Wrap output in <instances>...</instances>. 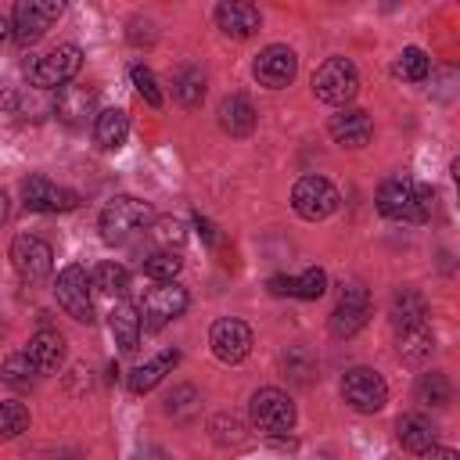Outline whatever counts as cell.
Returning a JSON list of instances; mask_svg holds the SVG:
<instances>
[{"mask_svg": "<svg viewBox=\"0 0 460 460\" xmlns=\"http://www.w3.org/2000/svg\"><path fill=\"white\" fill-rule=\"evenodd\" d=\"M435 352V334L428 323H413V327H399V356L406 363H424Z\"/></svg>", "mask_w": 460, "mask_h": 460, "instance_id": "d4e9b609", "label": "cell"}, {"mask_svg": "<svg viewBox=\"0 0 460 460\" xmlns=\"http://www.w3.org/2000/svg\"><path fill=\"white\" fill-rule=\"evenodd\" d=\"M212 431H216V438H219V442H234V446L244 438V435H241V420H237V417H216V420H212Z\"/></svg>", "mask_w": 460, "mask_h": 460, "instance_id": "8d00e7d4", "label": "cell"}, {"mask_svg": "<svg viewBox=\"0 0 460 460\" xmlns=\"http://www.w3.org/2000/svg\"><path fill=\"white\" fill-rule=\"evenodd\" d=\"M420 456H424V460H460V453L449 449V446H431V449H424Z\"/></svg>", "mask_w": 460, "mask_h": 460, "instance_id": "ab89813d", "label": "cell"}, {"mask_svg": "<svg viewBox=\"0 0 460 460\" xmlns=\"http://www.w3.org/2000/svg\"><path fill=\"white\" fill-rule=\"evenodd\" d=\"M327 133H331L334 144H341V147H363V144L374 137V126H370L367 111H359V108H345V111L331 115Z\"/></svg>", "mask_w": 460, "mask_h": 460, "instance_id": "ac0fdd59", "label": "cell"}, {"mask_svg": "<svg viewBox=\"0 0 460 460\" xmlns=\"http://www.w3.org/2000/svg\"><path fill=\"white\" fill-rule=\"evenodd\" d=\"M341 395H345V402H349L352 410H359V413H377V410L385 406V399H388V385H385V377H381L377 370H370V367H352V370L341 377Z\"/></svg>", "mask_w": 460, "mask_h": 460, "instance_id": "ba28073f", "label": "cell"}, {"mask_svg": "<svg viewBox=\"0 0 460 460\" xmlns=\"http://www.w3.org/2000/svg\"><path fill=\"white\" fill-rule=\"evenodd\" d=\"M183 309H187V291L176 284V280H162V284H155L147 295H144V302H140V327H147V331H158V327H165L169 320H176V316H183Z\"/></svg>", "mask_w": 460, "mask_h": 460, "instance_id": "8992f818", "label": "cell"}, {"mask_svg": "<svg viewBox=\"0 0 460 460\" xmlns=\"http://www.w3.org/2000/svg\"><path fill=\"white\" fill-rule=\"evenodd\" d=\"M93 108H97V97L86 86H61L54 97V115L68 126H86L90 119H97Z\"/></svg>", "mask_w": 460, "mask_h": 460, "instance_id": "e0dca14e", "label": "cell"}, {"mask_svg": "<svg viewBox=\"0 0 460 460\" xmlns=\"http://www.w3.org/2000/svg\"><path fill=\"white\" fill-rule=\"evenodd\" d=\"M90 288H97L101 295H122L129 288V273L119 262H101L90 277Z\"/></svg>", "mask_w": 460, "mask_h": 460, "instance_id": "83f0119b", "label": "cell"}, {"mask_svg": "<svg viewBox=\"0 0 460 460\" xmlns=\"http://www.w3.org/2000/svg\"><path fill=\"white\" fill-rule=\"evenodd\" d=\"M428 316V302L417 288H399L395 298H392V320L395 327H413V323H424Z\"/></svg>", "mask_w": 460, "mask_h": 460, "instance_id": "484cf974", "label": "cell"}, {"mask_svg": "<svg viewBox=\"0 0 460 460\" xmlns=\"http://www.w3.org/2000/svg\"><path fill=\"white\" fill-rule=\"evenodd\" d=\"M255 122H259V111L252 108L248 97L234 93V97H226V101L219 104V126H223L230 137H248V133L255 129Z\"/></svg>", "mask_w": 460, "mask_h": 460, "instance_id": "44dd1931", "label": "cell"}, {"mask_svg": "<svg viewBox=\"0 0 460 460\" xmlns=\"http://www.w3.org/2000/svg\"><path fill=\"white\" fill-rule=\"evenodd\" d=\"M194 226H198V234H201V241H205V244H216V241H219L216 226H212L205 216H194Z\"/></svg>", "mask_w": 460, "mask_h": 460, "instance_id": "f35d334b", "label": "cell"}, {"mask_svg": "<svg viewBox=\"0 0 460 460\" xmlns=\"http://www.w3.org/2000/svg\"><path fill=\"white\" fill-rule=\"evenodd\" d=\"M190 395H194V388H176V392L169 395V406H165V410L176 413V417H187V413L194 410V402H183V399H190Z\"/></svg>", "mask_w": 460, "mask_h": 460, "instance_id": "74e56055", "label": "cell"}, {"mask_svg": "<svg viewBox=\"0 0 460 460\" xmlns=\"http://www.w3.org/2000/svg\"><path fill=\"white\" fill-rule=\"evenodd\" d=\"M172 93L183 108H198L205 101V72L198 65H183L172 79Z\"/></svg>", "mask_w": 460, "mask_h": 460, "instance_id": "4316f807", "label": "cell"}, {"mask_svg": "<svg viewBox=\"0 0 460 460\" xmlns=\"http://www.w3.org/2000/svg\"><path fill=\"white\" fill-rule=\"evenodd\" d=\"M4 219H7V194L0 190V223H4Z\"/></svg>", "mask_w": 460, "mask_h": 460, "instance_id": "b9f144b4", "label": "cell"}, {"mask_svg": "<svg viewBox=\"0 0 460 460\" xmlns=\"http://www.w3.org/2000/svg\"><path fill=\"white\" fill-rule=\"evenodd\" d=\"M0 377L11 385V388H32V381H36V367L29 363V356L25 352H14V356H7L4 359V367H0Z\"/></svg>", "mask_w": 460, "mask_h": 460, "instance_id": "f546056e", "label": "cell"}, {"mask_svg": "<svg viewBox=\"0 0 460 460\" xmlns=\"http://www.w3.org/2000/svg\"><path fill=\"white\" fill-rule=\"evenodd\" d=\"M29 428V410L22 402H0V442L18 438Z\"/></svg>", "mask_w": 460, "mask_h": 460, "instance_id": "1f68e13d", "label": "cell"}, {"mask_svg": "<svg viewBox=\"0 0 460 460\" xmlns=\"http://www.w3.org/2000/svg\"><path fill=\"white\" fill-rule=\"evenodd\" d=\"M7 32H11V22H7V18H4V14H0V40H4V36H7Z\"/></svg>", "mask_w": 460, "mask_h": 460, "instance_id": "7bdbcfd3", "label": "cell"}, {"mask_svg": "<svg viewBox=\"0 0 460 460\" xmlns=\"http://www.w3.org/2000/svg\"><path fill=\"white\" fill-rule=\"evenodd\" d=\"M180 363V352L176 349H165V352H158L155 359H147L144 367H137L133 374H129V392L133 395H144V392H151L172 367Z\"/></svg>", "mask_w": 460, "mask_h": 460, "instance_id": "7402d4cb", "label": "cell"}, {"mask_svg": "<svg viewBox=\"0 0 460 460\" xmlns=\"http://www.w3.org/2000/svg\"><path fill=\"white\" fill-rule=\"evenodd\" d=\"M11 266L18 270L22 280H43L54 270V252L43 237L36 234H22L11 244Z\"/></svg>", "mask_w": 460, "mask_h": 460, "instance_id": "8fae6325", "label": "cell"}, {"mask_svg": "<svg viewBox=\"0 0 460 460\" xmlns=\"http://www.w3.org/2000/svg\"><path fill=\"white\" fill-rule=\"evenodd\" d=\"M435 208V190L428 183H417L410 176H392L377 190V212L388 219H410L424 223Z\"/></svg>", "mask_w": 460, "mask_h": 460, "instance_id": "6da1fadb", "label": "cell"}, {"mask_svg": "<svg viewBox=\"0 0 460 460\" xmlns=\"http://www.w3.org/2000/svg\"><path fill=\"white\" fill-rule=\"evenodd\" d=\"M93 137H97V144H101L104 151H119V147L126 144V137H129V119H126V111H119V108L97 111V119H93Z\"/></svg>", "mask_w": 460, "mask_h": 460, "instance_id": "cb8c5ba5", "label": "cell"}, {"mask_svg": "<svg viewBox=\"0 0 460 460\" xmlns=\"http://www.w3.org/2000/svg\"><path fill=\"white\" fill-rule=\"evenodd\" d=\"M151 237L162 244V252H172L187 241V226L176 216H158V219H151Z\"/></svg>", "mask_w": 460, "mask_h": 460, "instance_id": "f1b7e54d", "label": "cell"}, {"mask_svg": "<svg viewBox=\"0 0 460 460\" xmlns=\"http://www.w3.org/2000/svg\"><path fill=\"white\" fill-rule=\"evenodd\" d=\"M183 270V259L176 255V252H155V255H147L144 259V273L151 277V280H172L176 273Z\"/></svg>", "mask_w": 460, "mask_h": 460, "instance_id": "d6a6232c", "label": "cell"}, {"mask_svg": "<svg viewBox=\"0 0 460 460\" xmlns=\"http://www.w3.org/2000/svg\"><path fill=\"white\" fill-rule=\"evenodd\" d=\"M151 223V205L140 201V198H129V194H119L104 205L101 212V237L108 244H122L129 241L137 230H144Z\"/></svg>", "mask_w": 460, "mask_h": 460, "instance_id": "7a4b0ae2", "label": "cell"}, {"mask_svg": "<svg viewBox=\"0 0 460 460\" xmlns=\"http://www.w3.org/2000/svg\"><path fill=\"white\" fill-rule=\"evenodd\" d=\"M216 25L234 40H248L259 29V7L244 0H223L216 7Z\"/></svg>", "mask_w": 460, "mask_h": 460, "instance_id": "d6986e66", "label": "cell"}, {"mask_svg": "<svg viewBox=\"0 0 460 460\" xmlns=\"http://www.w3.org/2000/svg\"><path fill=\"white\" fill-rule=\"evenodd\" d=\"M323 291H327V273H323L320 266L305 270V273H302V277H295V284H291V295H295V298H305V302L320 298Z\"/></svg>", "mask_w": 460, "mask_h": 460, "instance_id": "e575fe53", "label": "cell"}, {"mask_svg": "<svg viewBox=\"0 0 460 460\" xmlns=\"http://www.w3.org/2000/svg\"><path fill=\"white\" fill-rule=\"evenodd\" d=\"M54 295H58V305H61L72 320H79V323H90V320H93L90 280H86V270H83V266H65V270L58 273Z\"/></svg>", "mask_w": 460, "mask_h": 460, "instance_id": "30bf717a", "label": "cell"}, {"mask_svg": "<svg viewBox=\"0 0 460 460\" xmlns=\"http://www.w3.org/2000/svg\"><path fill=\"white\" fill-rule=\"evenodd\" d=\"M61 4L58 0H18L14 4V18H11V36L18 47H32L36 40H43V32L61 18Z\"/></svg>", "mask_w": 460, "mask_h": 460, "instance_id": "5b68a950", "label": "cell"}, {"mask_svg": "<svg viewBox=\"0 0 460 460\" xmlns=\"http://www.w3.org/2000/svg\"><path fill=\"white\" fill-rule=\"evenodd\" d=\"M208 345H212V352H216L219 363H241V359L252 352V327H248L244 320L223 316V320L212 323Z\"/></svg>", "mask_w": 460, "mask_h": 460, "instance_id": "4fadbf2b", "label": "cell"}, {"mask_svg": "<svg viewBox=\"0 0 460 460\" xmlns=\"http://www.w3.org/2000/svg\"><path fill=\"white\" fill-rule=\"evenodd\" d=\"M252 420L266 435H288L295 428V402L280 388H259L252 395Z\"/></svg>", "mask_w": 460, "mask_h": 460, "instance_id": "52a82bcc", "label": "cell"}, {"mask_svg": "<svg viewBox=\"0 0 460 460\" xmlns=\"http://www.w3.org/2000/svg\"><path fill=\"white\" fill-rule=\"evenodd\" d=\"M428 68H431V61H428V54L420 47H406L399 54V61H395V75L406 79V83H420L428 75Z\"/></svg>", "mask_w": 460, "mask_h": 460, "instance_id": "4dcf8cb0", "label": "cell"}, {"mask_svg": "<svg viewBox=\"0 0 460 460\" xmlns=\"http://www.w3.org/2000/svg\"><path fill=\"white\" fill-rule=\"evenodd\" d=\"M129 75H133L137 93H140L151 108H158V104H162V90H158V83H155V72H151V68H144V65H133V68H129Z\"/></svg>", "mask_w": 460, "mask_h": 460, "instance_id": "d590c367", "label": "cell"}, {"mask_svg": "<svg viewBox=\"0 0 460 460\" xmlns=\"http://www.w3.org/2000/svg\"><path fill=\"white\" fill-rule=\"evenodd\" d=\"M22 198H25V208L32 212H68L79 205V194L47 180V176H29L22 183Z\"/></svg>", "mask_w": 460, "mask_h": 460, "instance_id": "5bb4252c", "label": "cell"}, {"mask_svg": "<svg viewBox=\"0 0 460 460\" xmlns=\"http://www.w3.org/2000/svg\"><path fill=\"white\" fill-rule=\"evenodd\" d=\"M417 402H424V406H446L449 402V381H446V374H424L417 381Z\"/></svg>", "mask_w": 460, "mask_h": 460, "instance_id": "836d02e7", "label": "cell"}, {"mask_svg": "<svg viewBox=\"0 0 460 460\" xmlns=\"http://www.w3.org/2000/svg\"><path fill=\"white\" fill-rule=\"evenodd\" d=\"M291 205H295V212L302 219L316 223V219H327L338 208V190L323 176H302L295 183V190H291Z\"/></svg>", "mask_w": 460, "mask_h": 460, "instance_id": "9c48e42d", "label": "cell"}, {"mask_svg": "<svg viewBox=\"0 0 460 460\" xmlns=\"http://www.w3.org/2000/svg\"><path fill=\"white\" fill-rule=\"evenodd\" d=\"M108 327H111V338H115V345L122 349V352H137V345H140V313H137V305H129V302H119L111 313H108Z\"/></svg>", "mask_w": 460, "mask_h": 460, "instance_id": "ffe728a7", "label": "cell"}, {"mask_svg": "<svg viewBox=\"0 0 460 460\" xmlns=\"http://www.w3.org/2000/svg\"><path fill=\"white\" fill-rule=\"evenodd\" d=\"M356 90H359V75L349 58H327L313 75V93L323 104H349Z\"/></svg>", "mask_w": 460, "mask_h": 460, "instance_id": "277c9868", "label": "cell"}, {"mask_svg": "<svg viewBox=\"0 0 460 460\" xmlns=\"http://www.w3.org/2000/svg\"><path fill=\"white\" fill-rule=\"evenodd\" d=\"M252 72H255V79H259L262 86L280 90V86H288V83L295 79V72H298V58H295V50H291V47L273 43V47H266V50L255 58Z\"/></svg>", "mask_w": 460, "mask_h": 460, "instance_id": "9a60e30c", "label": "cell"}, {"mask_svg": "<svg viewBox=\"0 0 460 460\" xmlns=\"http://www.w3.org/2000/svg\"><path fill=\"white\" fill-rule=\"evenodd\" d=\"M29 363L36 367V374H58L61 363H65V334L54 331V327H43L29 338V349H25Z\"/></svg>", "mask_w": 460, "mask_h": 460, "instance_id": "2e32d148", "label": "cell"}, {"mask_svg": "<svg viewBox=\"0 0 460 460\" xmlns=\"http://www.w3.org/2000/svg\"><path fill=\"white\" fill-rule=\"evenodd\" d=\"M79 68H83V50H79L75 43H61V47H54V50H47V54L25 61L29 83H32V86H43V90L65 86Z\"/></svg>", "mask_w": 460, "mask_h": 460, "instance_id": "3957f363", "label": "cell"}, {"mask_svg": "<svg viewBox=\"0 0 460 460\" xmlns=\"http://www.w3.org/2000/svg\"><path fill=\"white\" fill-rule=\"evenodd\" d=\"M291 284H295V277H270V291L273 295H291Z\"/></svg>", "mask_w": 460, "mask_h": 460, "instance_id": "60d3db41", "label": "cell"}, {"mask_svg": "<svg viewBox=\"0 0 460 460\" xmlns=\"http://www.w3.org/2000/svg\"><path fill=\"white\" fill-rule=\"evenodd\" d=\"M367 320H370V295H367V288L349 284L341 291L334 313H331V334L334 338H352L356 331L367 327Z\"/></svg>", "mask_w": 460, "mask_h": 460, "instance_id": "7c38bea8", "label": "cell"}, {"mask_svg": "<svg viewBox=\"0 0 460 460\" xmlns=\"http://www.w3.org/2000/svg\"><path fill=\"white\" fill-rule=\"evenodd\" d=\"M395 435H399L402 449H410V453H424L435 446V424L420 413H402L395 420Z\"/></svg>", "mask_w": 460, "mask_h": 460, "instance_id": "603a6c76", "label": "cell"}]
</instances>
